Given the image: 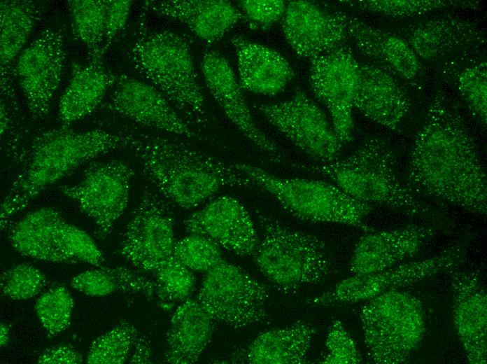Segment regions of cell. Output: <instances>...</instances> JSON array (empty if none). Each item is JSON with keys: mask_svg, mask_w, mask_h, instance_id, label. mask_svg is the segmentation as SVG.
Masks as SVG:
<instances>
[{"mask_svg": "<svg viewBox=\"0 0 487 364\" xmlns=\"http://www.w3.org/2000/svg\"><path fill=\"white\" fill-rule=\"evenodd\" d=\"M233 164L253 184L271 195L285 210L302 220L344 224L366 232L374 230L363 223L373 206L351 197L334 183L280 177L246 163Z\"/></svg>", "mask_w": 487, "mask_h": 364, "instance_id": "6", "label": "cell"}, {"mask_svg": "<svg viewBox=\"0 0 487 364\" xmlns=\"http://www.w3.org/2000/svg\"><path fill=\"white\" fill-rule=\"evenodd\" d=\"M325 347L327 353L321 363L357 364L362 360L353 339L339 320L334 321L329 328Z\"/></svg>", "mask_w": 487, "mask_h": 364, "instance_id": "42", "label": "cell"}, {"mask_svg": "<svg viewBox=\"0 0 487 364\" xmlns=\"http://www.w3.org/2000/svg\"><path fill=\"white\" fill-rule=\"evenodd\" d=\"M242 90L274 96L282 92L295 76L286 59L271 48L241 36L231 39Z\"/></svg>", "mask_w": 487, "mask_h": 364, "instance_id": "26", "label": "cell"}, {"mask_svg": "<svg viewBox=\"0 0 487 364\" xmlns=\"http://www.w3.org/2000/svg\"><path fill=\"white\" fill-rule=\"evenodd\" d=\"M186 232L204 236L239 255H253L259 244L256 230L244 205L219 197L184 221Z\"/></svg>", "mask_w": 487, "mask_h": 364, "instance_id": "17", "label": "cell"}, {"mask_svg": "<svg viewBox=\"0 0 487 364\" xmlns=\"http://www.w3.org/2000/svg\"><path fill=\"white\" fill-rule=\"evenodd\" d=\"M128 148L140 159L146 177L166 200L183 209L198 206L224 187L253 183L227 164L183 143L132 134Z\"/></svg>", "mask_w": 487, "mask_h": 364, "instance_id": "3", "label": "cell"}, {"mask_svg": "<svg viewBox=\"0 0 487 364\" xmlns=\"http://www.w3.org/2000/svg\"><path fill=\"white\" fill-rule=\"evenodd\" d=\"M143 9L178 20L208 45L220 41L244 19L238 7L224 0L145 1Z\"/></svg>", "mask_w": 487, "mask_h": 364, "instance_id": "25", "label": "cell"}, {"mask_svg": "<svg viewBox=\"0 0 487 364\" xmlns=\"http://www.w3.org/2000/svg\"><path fill=\"white\" fill-rule=\"evenodd\" d=\"M75 290L89 296L103 297L117 292L142 293L155 300L154 281L139 271L124 267H98L81 272L71 280Z\"/></svg>", "mask_w": 487, "mask_h": 364, "instance_id": "32", "label": "cell"}, {"mask_svg": "<svg viewBox=\"0 0 487 364\" xmlns=\"http://www.w3.org/2000/svg\"><path fill=\"white\" fill-rule=\"evenodd\" d=\"M259 111L268 121L310 157L329 162L338 158L343 144L324 112L297 90L287 100L264 103Z\"/></svg>", "mask_w": 487, "mask_h": 364, "instance_id": "14", "label": "cell"}, {"mask_svg": "<svg viewBox=\"0 0 487 364\" xmlns=\"http://www.w3.org/2000/svg\"><path fill=\"white\" fill-rule=\"evenodd\" d=\"M155 300L162 310L169 311L186 300L195 284L190 269L172 255L153 274Z\"/></svg>", "mask_w": 487, "mask_h": 364, "instance_id": "35", "label": "cell"}, {"mask_svg": "<svg viewBox=\"0 0 487 364\" xmlns=\"http://www.w3.org/2000/svg\"><path fill=\"white\" fill-rule=\"evenodd\" d=\"M287 2L282 0H243L238 8L250 27L256 30H267L282 20Z\"/></svg>", "mask_w": 487, "mask_h": 364, "instance_id": "43", "label": "cell"}, {"mask_svg": "<svg viewBox=\"0 0 487 364\" xmlns=\"http://www.w3.org/2000/svg\"><path fill=\"white\" fill-rule=\"evenodd\" d=\"M64 43L63 28H47L24 48L13 64L11 74L34 120H43L49 113L62 76Z\"/></svg>", "mask_w": 487, "mask_h": 364, "instance_id": "13", "label": "cell"}, {"mask_svg": "<svg viewBox=\"0 0 487 364\" xmlns=\"http://www.w3.org/2000/svg\"><path fill=\"white\" fill-rule=\"evenodd\" d=\"M436 232L435 227L427 225L369 231L355 245L349 271L351 274H367L397 265L417 253Z\"/></svg>", "mask_w": 487, "mask_h": 364, "instance_id": "20", "label": "cell"}, {"mask_svg": "<svg viewBox=\"0 0 487 364\" xmlns=\"http://www.w3.org/2000/svg\"><path fill=\"white\" fill-rule=\"evenodd\" d=\"M117 76L101 61L73 64L69 83L58 104V119L63 126L91 113L113 88Z\"/></svg>", "mask_w": 487, "mask_h": 364, "instance_id": "30", "label": "cell"}, {"mask_svg": "<svg viewBox=\"0 0 487 364\" xmlns=\"http://www.w3.org/2000/svg\"><path fill=\"white\" fill-rule=\"evenodd\" d=\"M10 340V328L8 324L1 322L0 325V346L4 348L8 346Z\"/></svg>", "mask_w": 487, "mask_h": 364, "instance_id": "47", "label": "cell"}, {"mask_svg": "<svg viewBox=\"0 0 487 364\" xmlns=\"http://www.w3.org/2000/svg\"><path fill=\"white\" fill-rule=\"evenodd\" d=\"M360 318L371 360L377 364L405 363L425 334L423 306L415 295L390 290L366 302Z\"/></svg>", "mask_w": 487, "mask_h": 364, "instance_id": "7", "label": "cell"}, {"mask_svg": "<svg viewBox=\"0 0 487 364\" xmlns=\"http://www.w3.org/2000/svg\"><path fill=\"white\" fill-rule=\"evenodd\" d=\"M402 32V38L424 60L465 52L485 43L484 34L479 25L455 18L421 21L407 26Z\"/></svg>", "mask_w": 487, "mask_h": 364, "instance_id": "24", "label": "cell"}, {"mask_svg": "<svg viewBox=\"0 0 487 364\" xmlns=\"http://www.w3.org/2000/svg\"><path fill=\"white\" fill-rule=\"evenodd\" d=\"M262 237L253 253L259 271L275 287L291 292L316 284L331 272V262L319 238L260 216Z\"/></svg>", "mask_w": 487, "mask_h": 364, "instance_id": "8", "label": "cell"}, {"mask_svg": "<svg viewBox=\"0 0 487 364\" xmlns=\"http://www.w3.org/2000/svg\"><path fill=\"white\" fill-rule=\"evenodd\" d=\"M285 40L299 56L311 59L348 41L340 20L325 6L308 1L287 3L282 19Z\"/></svg>", "mask_w": 487, "mask_h": 364, "instance_id": "19", "label": "cell"}, {"mask_svg": "<svg viewBox=\"0 0 487 364\" xmlns=\"http://www.w3.org/2000/svg\"><path fill=\"white\" fill-rule=\"evenodd\" d=\"M310 60L309 83L313 94L327 108L338 139L346 144L353 138L359 62L346 45Z\"/></svg>", "mask_w": 487, "mask_h": 364, "instance_id": "15", "label": "cell"}, {"mask_svg": "<svg viewBox=\"0 0 487 364\" xmlns=\"http://www.w3.org/2000/svg\"><path fill=\"white\" fill-rule=\"evenodd\" d=\"M133 176L134 170L124 160L96 162L78 182L59 190L94 221L96 236L104 239L127 206Z\"/></svg>", "mask_w": 487, "mask_h": 364, "instance_id": "11", "label": "cell"}, {"mask_svg": "<svg viewBox=\"0 0 487 364\" xmlns=\"http://www.w3.org/2000/svg\"><path fill=\"white\" fill-rule=\"evenodd\" d=\"M131 134L103 130L76 131L68 126L36 134L25 148L20 170L1 204V229L52 184L78 166L111 150L128 148Z\"/></svg>", "mask_w": 487, "mask_h": 364, "instance_id": "2", "label": "cell"}, {"mask_svg": "<svg viewBox=\"0 0 487 364\" xmlns=\"http://www.w3.org/2000/svg\"><path fill=\"white\" fill-rule=\"evenodd\" d=\"M64 218L57 210L41 207L8 225L7 239L20 254L45 261L76 262L64 250L60 227Z\"/></svg>", "mask_w": 487, "mask_h": 364, "instance_id": "27", "label": "cell"}, {"mask_svg": "<svg viewBox=\"0 0 487 364\" xmlns=\"http://www.w3.org/2000/svg\"><path fill=\"white\" fill-rule=\"evenodd\" d=\"M458 2L444 0H362L354 1V4L362 10L401 18L418 16L450 6H459Z\"/></svg>", "mask_w": 487, "mask_h": 364, "instance_id": "40", "label": "cell"}, {"mask_svg": "<svg viewBox=\"0 0 487 364\" xmlns=\"http://www.w3.org/2000/svg\"><path fill=\"white\" fill-rule=\"evenodd\" d=\"M452 315L458 340L471 364H486L487 295L479 272L455 271L451 274Z\"/></svg>", "mask_w": 487, "mask_h": 364, "instance_id": "21", "label": "cell"}, {"mask_svg": "<svg viewBox=\"0 0 487 364\" xmlns=\"http://www.w3.org/2000/svg\"><path fill=\"white\" fill-rule=\"evenodd\" d=\"M216 321L197 300L187 299L171 316L166 337L164 361L173 364L196 362L211 341Z\"/></svg>", "mask_w": 487, "mask_h": 364, "instance_id": "28", "label": "cell"}, {"mask_svg": "<svg viewBox=\"0 0 487 364\" xmlns=\"http://www.w3.org/2000/svg\"><path fill=\"white\" fill-rule=\"evenodd\" d=\"M315 334L313 326L304 321L264 331L245 349L237 351L233 363L252 364H299L306 360Z\"/></svg>", "mask_w": 487, "mask_h": 364, "instance_id": "29", "label": "cell"}, {"mask_svg": "<svg viewBox=\"0 0 487 364\" xmlns=\"http://www.w3.org/2000/svg\"><path fill=\"white\" fill-rule=\"evenodd\" d=\"M407 174L415 194L486 216V174L475 142L460 113L439 93L414 137Z\"/></svg>", "mask_w": 487, "mask_h": 364, "instance_id": "1", "label": "cell"}, {"mask_svg": "<svg viewBox=\"0 0 487 364\" xmlns=\"http://www.w3.org/2000/svg\"><path fill=\"white\" fill-rule=\"evenodd\" d=\"M34 307L49 337L61 334L71 324L73 299L64 286H57L45 292L37 299Z\"/></svg>", "mask_w": 487, "mask_h": 364, "instance_id": "37", "label": "cell"}, {"mask_svg": "<svg viewBox=\"0 0 487 364\" xmlns=\"http://www.w3.org/2000/svg\"><path fill=\"white\" fill-rule=\"evenodd\" d=\"M474 237L472 232L467 233L434 255L375 273L352 274L330 290L317 295L316 302L320 307H330L367 301L386 291L401 289L442 272L456 269L465 260Z\"/></svg>", "mask_w": 487, "mask_h": 364, "instance_id": "9", "label": "cell"}, {"mask_svg": "<svg viewBox=\"0 0 487 364\" xmlns=\"http://www.w3.org/2000/svg\"><path fill=\"white\" fill-rule=\"evenodd\" d=\"M269 297L266 285L222 258L206 272L197 300L216 322L240 328L267 320Z\"/></svg>", "mask_w": 487, "mask_h": 364, "instance_id": "10", "label": "cell"}, {"mask_svg": "<svg viewBox=\"0 0 487 364\" xmlns=\"http://www.w3.org/2000/svg\"><path fill=\"white\" fill-rule=\"evenodd\" d=\"M60 236L64 250L76 262L101 267L105 261L102 251L89 234L66 220L61 225Z\"/></svg>", "mask_w": 487, "mask_h": 364, "instance_id": "41", "label": "cell"}, {"mask_svg": "<svg viewBox=\"0 0 487 364\" xmlns=\"http://www.w3.org/2000/svg\"><path fill=\"white\" fill-rule=\"evenodd\" d=\"M45 284L46 277L41 271L31 265L20 264L3 272L1 291L12 300H27L41 293Z\"/></svg>", "mask_w": 487, "mask_h": 364, "instance_id": "39", "label": "cell"}, {"mask_svg": "<svg viewBox=\"0 0 487 364\" xmlns=\"http://www.w3.org/2000/svg\"><path fill=\"white\" fill-rule=\"evenodd\" d=\"M201 69L210 93L232 124L255 146L280 161L276 145L255 122L226 58L215 50H208L202 58Z\"/></svg>", "mask_w": 487, "mask_h": 364, "instance_id": "18", "label": "cell"}, {"mask_svg": "<svg viewBox=\"0 0 487 364\" xmlns=\"http://www.w3.org/2000/svg\"><path fill=\"white\" fill-rule=\"evenodd\" d=\"M143 10L128 56L136 71L196 127L207 115L189 38L170 30L150 31Z\"/></svg>", "mask_w": 487, "mask_h": 364, "instance_id": "5", "label": "cell"}, {"mask_svg": "<svg viewBox=\"0 0 487 364\" xmlns=\"http://www.w3.org/2000/svg\"><path fill=\"white\" fill-rule=\"evenodd\" d=\"M173 255L188 269L206 272L223 258L220 246L196 234H190L176 241Z\"/></svg>", "mask_w": 487, "mask_h": 364, "instance_id": "38", "label": "cell"}, {"mask_svg": "<svg viewBox=\"0 0 487 364\" xmlns=\"http://www.w3.org/2000/svg\"><path fill=\"white\" fill-rule=\"evenodd\" d=\"M105 107L140 125L182 137L202 140L154 86L126 74H118Z\"/></svg>", "mask_w": 487, "mask_h": 364, "instance_id": "16", "label": "cell"}, {"mask_svg": "<svg viewBox=\"0 0 487 364\" xmlns=\"http://www.w3.org/2000/svg\"><path fill=\"white\" fill-rule=\"evenodd\" d=\"M43 6L30 0L0 2L1 81H13V64L43 14Z\"/></svg>", "mask_w": 487, "mask_h": 364, "instance_id": "31", "label": "cell"}, {"mask_svg": "<svg viewBox=\"0 0 487 364\" xmlns=\"http://www.w3.org/2000/svg\"><path fill=\"white\" fill-rule=\"evenodd\" d=\"M40 364H79L83 363L80 353L71 345L58 344L44 349L38 356Z\"/></svg>", "mask_w": 487, "mask_h": 364, "instance_id": "45", "label": "cell"}, {"mask_svg": "<svg viewBox=\"0 0 487 364\" xmlns=\"http://www.w3.org/2000/svg\"><path fill=\"white\" fill-rule=\"evenodd\" d=\"M138 337L136 327L129 321L122 320L92 343L87 354L86 363H125L127 362Z\"/></svg>", "mask_w": 487, "mask_h": 364, "instance_id": "36", "label": "cell"}, {"mask_svg": "<svg viewBox=\"0 0 487 364\" xmlns=\"http://www.w3.org/2000/svg\"><path fill=\"white\" fill-rule=\"evenodd\" d=\"M450 62L446 75L467 104L474 118L484 127L487 122V64L478 58H460Z\"/></svg>", "mask_w": 487, "mask_h": 364, "instance_id": "33", "label": "cell"}, {"mask_svg": "<svg viewBox=\"0 0 487 364\" xmlns=\"http://www.w3.org/2000/svg\"><path fill=\"white\" fill-rule=\"evenodd\" d=\"M174 218L165 198L145 189L127 225L119 252L141 272L153 274L172 255Z\"/></svg>", "mask_w": 487, "mask_h": 364, "instance_id": "12", "label": "cell"}, {"mask_svg": "<svg viewBox=\"0 0 487 364\" xmlns=\"http://www.w3.org/2000/svg\"><path fill=\"white\" fill-rule=\"evenodd\" d=\"M132 1L107 0L105 30L101 55L106 53L115 37L123 29L128 20Z\"/></svg>", "mask_w": 487, "mask_h": 364, "instance_id": "44", "label": "cell"}, {"mask_svg": "<svg viewBox=\"0 0 487 364\" xmlns=\"http://www.w3.org/2000/svg\"><path fill=\"white\" fill-rule=\"evenodd\" d=\"M387 143L371 139L348 155L318 164H292L296 169L324 176L351 197L386 206L441 224L443 216L399 178Z\"/></svg>", "mask_w": 487, "mask_h": 364, "instance_id": "4", "label": "cell"}, {"mask_svg": "<svg viewBox=\"0 0 487 364\" xmlns=\"http://www.w3.org/2000/svg\"><path fill=\"white\" fill-rule=\"evenodd\" d=\"M344 25L348 40L376 66L408 81L414 80L421 66L419 58L400 36L374 27L344 11L327 6Z\"/></svg>", "mask_w": 487, "mask_h": 364, "instance_id": "22", "label": "cell"}, {"mask_svg": "<svg viewBox=\"0 0 487 364\" xmlns=\"http://www.w3.org/2000/svg\"><path fill=\"white\" fill-rule=\"evenodd\" d=\"M353 106L372 121L397 130L411 103L407 93L391 74L375 64L359 62Z\"/></svg>", "mask_w": 487, "mask_h": 364, "instance_id": "23", "label": "cell"}, {"mask_svg": "<svg viewBox=\"0 0 487 364\" xmlns=\"http://www.w3.org/2000/svg\"><path fill=\"white\" fill-rule=\"evenodd\" d=\"M127 363H151V349L146 338L138 337L132 349Z\"/></svg>", "mask_w": 487, "mask_h": 364, "instance_id": "46", "label": "cell"}, {"mask_svg": "<svg viewBox=\"0 0 487 364\" xmlns=\"http://www.w3.org/2000/svg\"><path fill=\"white\" fill-rule=\"evenodd\" d=\"M73 32L87 48L88 60H101L107 0L67 1Z\"/></svg>", "mask_w": 487, "mask_h": 364, "instance_id": "34", "label": "cell"}]
</instances>
